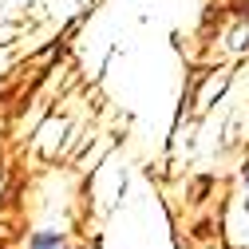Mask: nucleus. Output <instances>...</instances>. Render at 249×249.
<instances>
[{"label":"nucleus","instance_id":"f257e3e1","mask_svg":"<svg viewBox=\"0 0 249 249\" xmlns=\"http://www.w3.org/2000/svg\"><path fill=\"white\" fill-rule=\"evenodd\" d=\"M32 249H75L68 237H59V233H36L32 237Z\"/></svg>","mask_w":249,"mask_h":249},{"label":"nucleus","instance_id":"f03ea898","mask_svg":"<svg viewBox=\"0 0 249 249\" xmlns=\"http://www.w3.org/2000/svg\"><path fill=\"white\" fill-rule=\"evenodd\" d=\"M245 210H249V186H245Z\"/></svg>","mask_w":249,"mask_h":249}]
</instances>
